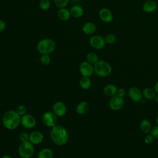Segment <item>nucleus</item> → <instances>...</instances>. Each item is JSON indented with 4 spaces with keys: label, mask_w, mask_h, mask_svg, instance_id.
Returning <instances> with one entry per match:
<instances>
[{
    "label": "nucleus",
    "mask_w": 158,
    "mask_h": 158,
    "mask_svg": "<svg viewBox=\"0 0 158 158\" xmlns=\"http://www.w3.org/2000/svg\"><path fill=\"white\" fill-rule=\"evenodd\" d=\"M43 140V135L40 131H33L29 135V141L33 144L41 143Z\"/></svg>",
    "instance_id": "nucleus-14"
},
{
    "label": "nucleus",
    "mask_w": 158,
    "mask_h": 158,
    "mask_svg": "<svg viewBox=\"0 0 158 158\" xmlns=\"http://www.w3.org/2000/svg\"><path fill=\"white\" fill-rule=\"evenodd\" d=\"M118 88L114 84H108L106 85L103 88V92L107 96L112 97L117 94Z\"/></svg>",
    "instance_id": "nucleus-19"
},
{
    "label": "nucleus",
    "mask_w": 158,
    "mask_h": 158,
    "mask_svg": "<svg viewBox=\"0 0 158 158\" xmlns=\"http://www.w3.org/2000/svg\"><path fill=\"white\" fill-rule=\"evenodd\" d=\"M39 7L43 11H47L51 7L50 0H40L39 2Z\"/></svg>",
    "instance_id": "nucleus-26"
},
{
    "label": "nucleus",
    "mask_w": 158,
    "mask_h": 158,
    "mask_svg": "<svg viewBox=\"0 0 158 158\" xmlns=\"http://www.w3.org/2000/svg\"><path fill=\"white\" fill-rule=\"evenodd\" d=\"M90 46L96 49H101L106 46L105 39L100 35H93L92 36L89 41Z\"/></svg>",
    "instance_id": "nucleus-8"
},
{
    "label": "nucleus",
    "mask_w": 158,
    "mask_h": 158,
    "mask_svg": "<svg viewBox=\"0 0 158 158\" xmlns=\"http://www.w3.org/2000/svg\"><path fill=\"white\" fill-rule=\"evenodd\" d=\"M2 122L3 125L6 128L14 130L21 123V116L15 110H9L3 114Z\"/></svg>",
    "instance_id": "nucleus-2"
},
{
    "label": "nucleus",
    "mask_w": 158,
    "mask_h": 158,
    "mask_svg": "<svg viewBox=\"0 0 158 158\" xmlns=\"http://www.w3.org/2000/svg\"><path fill=\"white\" fill-rule=\"evenodd\" d=\"M80 85L81 87V88L84 89H88L90 88L91 85V81L89 78V77H83L80 81H79Z\"/></svg>",
    "instance_id": "nucleus-24"
},
{
    "label": "nucleus",
    "mask_w": 158,
    "mask_h": 158,
    "mask_svg": "<svg viewBox=\"0 0 158 158\" xmlns=\"http://www.w3.org/2000/svg\"><path fill=\"white\" fill-rule=\"evenodd\" d=\"M150 134L154 138V139H158V125H156L152 127L150 131Z\"/></svg>",
    "instance_id": "nucleus-32"
},
{
    "label": "nucleus",
    "mask_w": 158,
    "mask_h": 158,
    "mask_svg": "<svg viewBox=\"0 0 158 158\" xmlns=\"http://www.w3.org/2000/svg\"><path fill=\"white\" fill-rule=\"evenodd\" d=\"M69 10L71 16L77 19L81 17L84 13L83 8L80 5H73Z\"/></svg>",
    "instance_id": "nucleus-18"
},
{
    "label": "nucleus",
    "mask_w": 158,
    "mask_h": 158,
    "mask_svg": "<svg viewBox=\"0 0 158 158\" xmlns=\"http://www.w3.org/2000/svg\"><path fill=\"white\" fill-rule=\"evenodd\" d=\"M139 129L144 134L150 133V131L152 128V125L151 122L148 119H143L139 123Z\"/></svg>",
    "instance_id": "nucleus-20"
},
{
    "label": "nucleus",
    "mask_w": 158,
    "mask_h": 158,
    "mask_svg": "<svg viewBox=\"0 0 158 158\" xmlns=\"http://www.w3.org/2000/svg\"><path fill=\"white\" fill-rule=\"evenodd\" d=\"M154 99V101H155L156 102H158V93H156V94Z\"/></svg>",
    "instance_id": "nucleus-37"
},
{
    "label": "nucleus",
    "mask_w": 158,
    "mask_h": 158,
    "mask_svg": "<svg viewBox=\"0 0 158 158\" xmlns=\"http://www.w3.org/2000/svg\"><path fill=\"white\" fill-rule=\"evenodd\" d=\"M56 47L55 41L50 38L41 39L36 45V49L41 54H49L54 52Z\"/></svg>",
    "instance_id": "nucleus-3"
},
{
    "label": "nucleus",
    "mask_w": 158,
    "mask_h": 158,
    "mask_svg": "<svg viewBox=\"0 0 158 158\" xmlns=\"http://www.w3.org/2000/svg\"><path fill=\"white\" fill-rule=\"evenodd\" d=\"M142 94H143V98L148 100H151L154 98L156 93L154 89V88L148 87L144 88L142 91Z\"/></svg>",
    "instance_id": "nucleus-22"
},
{
    "label": "nucleus",
    "mask_w": 158,
    "mask_h": 158,
    "mask_svg": "<svg viewBox=\"0 0 158 158\" xmlns=\"http://www.w3.org/2000/svg\"><path fill=\"white\" fill-rule=\"evenodd\" d=\"M128 96L135 102H140L143 99L142 91L136 86H133L128 90Z\"/></svg>",
    "instance_id": "nucleus-10"
},
{
    "label": "nucleus",
    "mask_w": 158,
    "mask_h": 158,
    "mask_svg": "<svg viewBox=\"0 0 158 158\" xmlns=\"http://www.w3.org/2000/svg\"><path fill=\"white\" fill-rule=\"evenodd\" d=\"M43 124L48 127H53L56 125L57 122V116L53 112L48 111L45 112L42 117Z\"/></svg>",
    "instance_id": "nucleus-7"
},
{
    "label": "nucleus",
    "mask_w": 158,
    "mask_h": 158,
    "mask_svg": "<svg viewBox=\"0 0 158 158\" xmlns=\"http://www.w3.org/2000/svg\"><path fill=\"white\" fill-rule=\"evenodd\" d=\"M70 0H53L54 3L56 7L58 8H62V7H65Z\"/></svg>",
    "instance_id": "nucleus-28"
},
{
    "label": "nucleus",
    "mask_w": 158,
    "mask_h": 158,
    "mask_svg": "<svg viewBox=\"0 0 158 158\" xmlns=\"http://www.w3.org/2000/svg\"><path fill=\"white\" fill-rule=\"evenodd\" d=\"M86 58V61L93 65L95 64L99 60L98 55L95 52H93L88 53Z\"/></svg>",
    "instance_id": "nucleus-25"
},
{
    "label": "nucleus",
    "mask_w": 158,
    "mask_h": 158,
    "mask_svg": "<svg viewBox=\"0 0 158 158\" xmlns=\"http://www.w3.org/2000/svg\"><path fill=\"white\" fill-rule=\"evenodd\" d=\"M99 17L100 19L105 23H110L113 20V14L108 8H101L99 11Z\"/></svg>",
    "instance_id": "nucleus-12"
},
{
    "label": "nucleus",
    "mask_w": 158,
    "mask_h": 158,
    "mask_svg": "<svg viewBox=\"0 0 158 158\" xmlns=\"http://www.w3.org/2000/svg\"><path fill=\"white\" fill-rule=\"evenodd\" d=\"M52 109L54 114L59 117H62L64 115L67 111L65 105L61 101L56 102L53 105Z\"/></svg>",
    "instance_id": "nucleus-13"
},
{
    "label": "nucleus",
    "mask_w": 158,
    "mask_h": 158,
    "mask_svg": "<svg viewBox=\"0 0 158 158\" xmlns=\"http://www.w3.org/2000/svg\"><path fill=\"white\" fill-rule=\"evenodd\" d=\"M157 7V3L154 0H147L143 5V10L146 13H152L154 12Z\"/></svg>",
    "instance_id": "nucleus-16"
},
{
    "label": "nucleus",
    "mask_w": 158,
    "mask_h": 158,
    "mask_svg": "<svg viewBox=\"0 0 158 158\" xmlns=\"http://www.w3.org/2000/svg\"><path fill=\"white\" fill-rule=\"evenodd\" d=\"M89 107V104L86 101H81L77 106V112L78 114L83 115L88 111Z\"/></svg>",
    "instance_id": "nucleus-21"
},
{
    "label": "nucleus",
    "mask_w": 158,
    "mask_h": 158,
    "mask_svg": "<svg viewBox=\"0 0 158 158\" xmlns=\"http://www.w3.org/2000/svg\"><path fill=\"white\" fill-rule=\"evenodd\" d=\"M27 108L24 105H20L19 106L17 109H16V112L17 113L20 115V116H23V115L26 114V112H27Z\"/></svg>",
    "instance_id": "nucleus-30"
},
{
    "label": "nucleus",
    "mask_w": 158,
    "mask_h": 158,
    "mask_svg": "<svg viewBox=\"0 0 158 158\" xmlns=\"http://www.w3.org/2000/svg\"><path fill=\"white\" fill-rule=\"evenodd\" d=\"M112 70V69L110 64L104 60H99L94 64V72L99 77L109 76L111 73Z\"/></svg>",
    "instance_id": "nucleus-4"
},
{
    "label": "nucleus",
    "mask_w": 158,
    "mask_h": 158,
    "mask_svg": "<svg viewBox=\"0 0 158 158\" xmlns=\"http://www.w3.org/2000/svg\"><path fill=\"white\" fill-rule=\"evenodd\" d=\"M18 152L19 156L22 158H30L33 156L35 152L33 144L28 141L22 142L19 146Z\"/></svg>",
    "instance_id": "nucleus-5"
},
{
    "label": "nucleus",
    "mask_w": 158,
    "mask_h": 158,
    "mask_svg": "<svg viewBox=\"0 0 158 158\" xmlns=\"http://www.w3.org/2000/svg\"><path fill=\"white\" fill-rule=\"evenodd\" d=\"M19 139L22 142L27 141L29 139V135L25 132H22L19 135Z\"/></svg>",
    "instance_id": "nucleus-33"
},
{
    "label": "nucleus",
    "mask_w": 158,
    "mask_h": 158,
    "mask_svg": "<svg viewBox=\"0 0 158 158\" xmlns=\"http://www.w3.org/2000/svg\"><path fill=\"white\" fill-rule=\"evenodd\" d=\"M81 30L85 35H90L94 34L96 32L97 30V27L94 23L91 22H88L83 24Z\"/></svg>",
    "instance_id": "nucleus-15"
},
{
    "label": "nucleus",
    "mask_w": 158,
    "mask_h": 158,
    "mask_svg": "<svg viewBox=\"0 0 158 158\" xmlns=\"http://www.w3.org/2000/svg\"><path fill=\"white\" fill-rule=\"evenodd\" d=\"M1 158H12V157L9 156H7V155H5L4 156H2Z\"/></svg>",
    "instance_id": "nucleus-38"
},
{
    "label": "nucleus",
    "mask_w": 158,
    "mask_h": 158,
    "mask_svg": "<svg viewBox=\"0 0 158 158\" xmlns=\"http://www.w3.org/2000/svg\"><path fill=\"white\" fill-rule=\"evenodd\" d=\"M57 15L61 21L64 22L69 20L71 17L70 10L66 8V7L59 8V10L57 12Z\"/></svg>",
    "instance_id": "nucleus-17"
},
{
    "label": "nucleus",
    "mask_w": 158,
    "mask_h": 158,
    "mask_svg": "<svg viewBox=\"0 0 158 158\" xmlns=\"http://www.w3.org/2000/svg\"><path fill=\"white\" fill-rule=\"evenodd\" d=\"M125 101L123 98H122L117 94L110 97L109 101V106L110 109L114 111H118L124 106Z\"/></svg>",
    "instance_id": "nucleus-6"
},
{
    "label": "nucleus",
    "mask_w": 158,
    "mask_h": 158,
    "mask_svg": "<svg viewBox=\"0 0 158 158\" xmlns=\"http://www.w3.org/2000/svg\"><path fill=\"white\" fill-rule=\"evenodd\" d=\"M53 152L49 148H44L41 149L38 154V158H52Z\"/></svg>",
    "instance_id": "nucleus-23"
},
{
    "label": "nucleus",
    "mask_w": 158,
    "mask_h": 158,
    "mask_svg": "<svg viewBox=\"0 0 158 158\" xmlns=\"http://www.w3.org/2000/svg\"><path fill=\"white\" fill-rule=\"evenodd\" d=\"M106 43L107 44H112L113 43H114L116 41V36L115 35H114L113 33H109L107 34L106 37L104 38Z\"/></svg>",
    "instance_id": "nucleus-29"
},
{
    "label": "nucleus",
    "mask_w": 158,
    "mask_h": 158,
    "mask_svg": "<svg viewBox=\"0 0 158 158\" xmlns=\"http://www.w3.org/2000/svg\"><path fill=\"white\" fill-rule=\"evenodd\" d=\"M79 70L83 77H89L94 73V65L87 61H83L80 64Z\"/></svg>",
    "instance_id": "nucleus-9"
},
{
    "label": "nucleus",
    "mask_w": 158,
    "mask_h": 158,
    "mask_svg": "<svg viewBox=\"0 0 158 158\" xmlns=\"http://www.w3.org/2000/svg\"><path fill=\"white\" fill-rule=\"evenodd\" d=\"M154 89L155 90L156 93H158V80L155 83L154 86Z\"/></svg>",
    "instance_id": "nucleus-36"
},
{
    "label": "nucleus",
    "mask_w": 158,
    "mask_h": 158,
    "mask_svg": "<svg viewBox=\"0 0 158 158\" xmlns=\"http://www.w3.org/2000/svg\"><path fill=\"white\" fill-rule=\"evenodd\" d=\"M21 123L23 127L30 129L35 126L36 120L32 115L25 114L21 117Z\"/></svg>",
    "instance_id": "nucleus-11"
},
{
    "label": "nucleus",
    "mask_w": 158,
    "mask_h": 158,
    "mask_svg": "<svg viewBox=\"0 0 158 158\" xmlns=\"http://www.w3.org/2000/svg\"><path fill=\"white\" fill-rule=\"evenodd\" d=\"M144 141L146 144H151L154 142V138L150 133H148V134H146V135L145 136L144 138Z\"/></svg>",
    "instance_id": "nucleus-31"
},
{
    "label": "nucleus",
    "mask_w": 158,
    "mask_h": 158,
    "mask_svg": "<svg viewBox=\"0 0 158 158\" xmlns=\"http://www.w3.org/2000/svg\"><path fill=\"white\" fill-rule=\"evenodd\" d=\"M6 28V23L3 20L0 19V32L3 31Z\"/></svg>",
    "instance_id": "nucleus-35"
},
{
    "label": "nucleus",
    "mask_w": 158,
    "mask_h": 158,
    "mask_svg": "<svg viewBox=\"0 0 158 158\" xmlns=\"http://www.w3.org/2000/svg\"><path fill=\"white\" fill-rule=\"evenodd\" d=\"M40 62L44 65H48L51 62V57L49 54H41L40 58Z\"/></svg>",
    "instance_id": "nucleus-27"
},
{
    "label": "nucleus",
    "mask_w": 158,
    "mask_h": 158,
    "mask_svg": "<svg viewBox=\"0 0 158 158\" xmlns=\"http://www.w3.org/2000/svg\"><path fill=\"white\" fill-rule=\"evenodd\" d=\"M50 138L56 145L63 146L68 142L69 135L65 127L61 125H55L50 131Z\"/></svg>",
    "instance_id": "nucleus-1"
},
{
    "label": "nucleus",
    "mask_w": 158,
    "mask_h": 158,
    "mask_svg": "<svg viewBox=\"0 0 158 158\" xmlns=\"http://www.w3.org/2000/svg\"><path fill=\"white\" fill-rule=\"evenodd\" d=\"M156 125H158V115L156 117Z\"/></svg>",
    "instance_id": "nucleus-39"
},
{
    "label": "nucleus",
    "mask_w": 158,
    "mask_h": 158,
    "mask_svg": "<svg viewBox=\"0 0 158 158\" xmlns=\"http://www.w3.org/2000/svg\"><path fill=\"white\" fill-rule=\"evenodd\" d=\"M126 94V90L122 88H118L117 92V95L122 97V98H124V96Z\"/></svg>",
    "instance_id": "nucleus-34"
}]
</instances>
